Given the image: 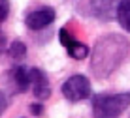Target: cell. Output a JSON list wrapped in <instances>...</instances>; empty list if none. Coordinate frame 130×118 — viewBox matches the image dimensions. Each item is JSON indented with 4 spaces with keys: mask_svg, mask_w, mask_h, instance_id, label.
<instances>
[{
    "mask_svg": "<svg viewBox=\"0 0 130 118\" xmlns=\"http://www.w3.org/2000/svg\"><path fill=\"white\" fill-rule=\"evenodd\" d=\"M130 41L123 38L121 34H107L102 36L92 47V58H91V71L98 79L111 75L121 66L124 56L128 54Z\"/></svg>",
    "mask_w": 130,
    "mask_h": 118,
    "instance_id": "6da1fadb",
    "label": "cell"
},
{
    "mask_svg": "<svg viewBox=\"0 0 130 118\" xmlns=\"http://www.w3.org/2000/svg\"><path fill=\"white\" fill-rule=\"evenodd\" d=\"M130 107V92L96 94L92 96V116L94 118H119Z\"/></svg>",
    "mask_w": 130,
    "mask_h": 118,
    "instance_id": "7a4b0ae2",
    "label": "cell"
},
{
    "mask_svg": "<svg viewBox=\"0 0 130 118\" xmlns=\"http://www.w3.org/2000/svg\"><path fill=\"white\" fill-rule=\"evenodd\" d=\"M62 96L68 101H81L91 98V81L85 75H72L60 88Z\"/></svg>",
    "mask_w": 130,
    "mask_h": 118,
    "instance_id": "3957f363",
    "label": "cell"
},
{
    "mask_svg": "<svg viewBox=\"0 0 130 118\" xmlns=\"http://www.w3.org/2000/svg\"><path fill=\"white\" fill-rule=\"evenodd\" d=\"M55 10L53 8H40V10H36V11H30L28 15L25 17V25H26V28H30V30H42V28H45V26H49L53 21H55Z\"/></svg>",
    "mask_w": 130,
    "mask_h": 118,
    "instance_id": "277c9868",
    "label": "cell"
},
{
    "mask_svg": "<svg viewBox=\"0 0 130 118\" xmlns=\"http://www.w3.org/2000/svg\"><path fill=\"white\" fill-rule=\"evenodd\" d=\"M28 77H30V86H32V94L38 99H47L51 96V88H49V81L47 75L38 67H30L28 69Z\"/></svg>",
    "mask_w": 130,
    "mask_h": 118,
    "instance_id": "5b68a950",
    "label": "cell"
},
{
    "mask_svg": "<svg viewBox=\"0 0 130 118\" xmlns=\"http://www.w3.org/2000/svg\"><path fill=\"white\" fill-rule=\"evenodd\" d=\"M119 0H91L92 11L98 19L102 21H111L115 17V10H117Z\"/></svg>",
    "mask_w": 130,
    "mask_h": 118,
    "instance_id": "8992f818",
    "label": "cell"
},
{
    "mask_svg": "<svg viewBox=\"0 0 130 118\" xmlns=\"http://www.w3.org/2000/svg\"><path fill=\"white\" fill-rule=\"evenodd\" d=\"M11 77H13V83L19 88V92H26L30 88V77H28V67L25 66H17L11 69Z\"/></svg>",
    "mask_w": 130,
    "mask_h": 118,
    "instance_id": "52a82bcc",
    "label": "cell"
},
{
    "mask_svg": "<svg viewBox=\"0 0 130 118\" xmlns=\"http://www.w3.org/2000/svg\"><path fill=\"white\" fill-rule=\"evenodd\" d=\"M115 17H117L119 25L123 26V30L130 32V0H119Z\"/></svg>",
    "mask_w": 130,
    "mask_h": 118,
    "instance_id": "ba28073f",
    "label": "cell"
},
{
    "mask_svg": "<svg viewBox=\"0 0 130 118\" xmlns=\"http://www.w3.org/2000/svg\"><path fill=\"white\" fill-rule=\"evenodd\" d=\"M8 53H10V56L13 58V60H23V58L26 56V45L23 41H19V39H15V41L10 43Z\"/></svg>",
    "mask_w": 130,
    "mask_h": 118,
    "instance_id": "9c48e42d",
    "label": "cell"
},
{
    "mask_svg": "<svg viewBox=\"0 0 130 118\" xmlns=\"http://www.w3.org/2000/svg\"><path fill=\"white\" fill-rule=\"evenodd\" d=\"M66 51H68V54L74 58V60H83V58H87V54H89V47L83 45V43H79V41H75L70 49H66Z\"/></svg>",
    "mask_w": 130,
    "mask_h": 118,
    "instance_id": "30bf717a",
    "label": "cell"
},
{
    "mask_svg": "<svg viewBox=\"0 0 130 118\" xmlns=\"http://www.w3.org/2000/svg\"><path fill=\"white\" fill-rule=\"evenodd\" d=\"M59 41H60V45L64 49H70L72 45L75 43V38L68 32V28H60L59 30Z\"/></svg>",
    "mask_w": 130,
    "mask_h": 118,
    "instance_id": "8fae6325",
    "label": "cell"
},
{
    "mask_svg": "<svg viewBox=\"0 0 130 118\" xmlns=\"http://www.w3.org/2000/svg\"><path fill=\"white\" fill-rule=\"evenodd\" d=\"M10 13V0H0V22L8 19Z\"/></svg>",
    "mask_w": 130,
    "mask_h": 118,
    "instance_id": "7c38bea8",
    "label": "cell"
},
{
    "mask_svg": "<svg viewBox=\"0 0 130 118\" xmlns=\"http://www.w3.org/2000/svg\"><path fill=\"white\" fill-rule=\"evenodd\" d=\"M30 112L36 114V116H40V114L43 112V107L40 105V103H32V105H30Z\"/></svg>",
    "mask_w": 130,
    "mask_h": 118,
    "instance_id": "4fadbf2b",
    "label": "cell"
},
{
    "mask_svg": "<svg viewBox=\"0 0 130 118\" xmlns=\"http://www.w3.org/2000/svg\"><path fill=\"white\" fill-rule=\"evenodd\" d=\"M6 107H8L6 94H4V92H0V116H2V112H4V111H6Z\"/></svg>",
    "mask_w": 130,
    "mask_h": 118,
    "instance_id": "5bb4252c",
    "label": "cell"
}]
</instances>
